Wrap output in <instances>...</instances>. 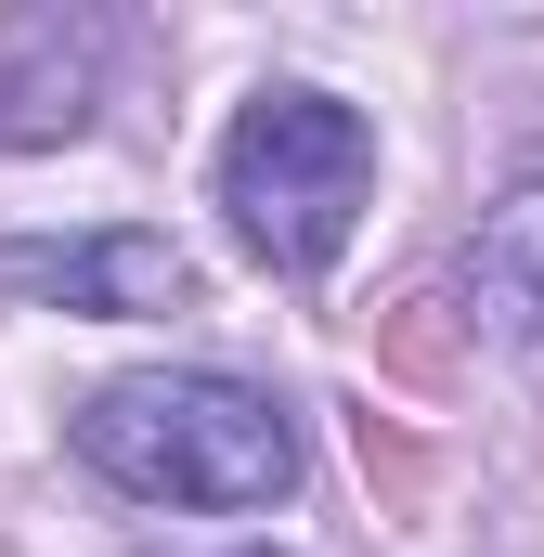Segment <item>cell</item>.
I'll list each match as a JSON object with an SVG mask.
<instances>
[{"label": "cell", "mask_w": 544, "mask_h": 557, "mask_svg": "<svg viewBox=\"0 0 544 557\" xmlns=\"http://www.w3.org/2000/svg\"><path fill=\"white\" fill-rule=\"evenodd\" d=\"M78 454L143 493V506H208V519H247V506H285L298 493V428L272 389L247 376H208V363H143V376H104L78 403Z\"/></svg>", "instance_id": "obj_1"}, {"label": "cell", "mask_w": 544, "mask_h": 557, "mask_svg": "<svg viewBox=\"0 0 544 557\" xmlns=\"http://www.w3.org/2000/svg\"><path fill=\"white\" fill-rule=\"evenodd\" d=\"M0 52L26 65V78H0V143H65L91 117V26L26 13V26H0Z\"/></svg>", "instance_id": "obj_4"}, {"label": "cell", "mask_w": 544, "mask_h": 557, "mask_svg": "<svg viewBox=\"0 0 544 557\" xmlns=\"http://www.w3.org/2000/svg\"><path fill=\"white\" fill-rule=\"evenodd\" d=\"M467 311H480L493 337L544 350V182H519V195L480 221V247H467Z\"/></svg>", "instance_id": "obj_5"}, {"label": "cell", "mask_w": 544, "mask_h": 557, "mask_svg": "<svg viewBox=\"0 0 544 557\" xmlns=\"http://www.w3.org/2000/svg\"><path fill=\"white\" fill-rule=\"evenodd\" d=\"M234 557H272V545H234Z\"/></svg>", "instance_id": "obj_6"}, {"label": "cell", "mask_w": 544, "mask_h": 557, "mask_svg": "<svg viewBox=\"0 0 544 557\" xmlns=\"http://www.w3.org/2000/svg\"><path fill=\"white\" fill-rule=\"evenodd\" d=\"M376 195V131L337 91H260L221 143V208L272 273H324Z\"/></svg>", "instance_id": "obj_2"}, {"label": "cell", "mask_w": 544, "mask_h": 557, "mask_svg": "<svg viewBox=\"0 0 544 557\" xmlns=\"http://www.w3.org/2000/svg\"><path fill=\"white\" fill-rule=\"evenodd\" d=\"M13 285H39V298H65V311H169L182 298V247L169 234H26L13 247Z\"/></svg>", "instance_id": "obj_3"}]
</instances>
